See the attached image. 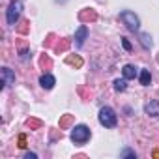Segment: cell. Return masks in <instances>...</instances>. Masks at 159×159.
<instances>
[{"label":"cell","mask_w":159,"mask_h":159,"mask_svg":"<svg viewBox=\"0 0 159 159\" xmlns=\"http://www.w3.org/2000/svg\"><path fill=\"white\" fill-rule=\"evenodd\" d=\"M120 19H122L124 25H125L129 30H133V32H137V30L140 28V21H139V17H137L133 11H129V10L122 11V13H120Z\"/></svg>","instance_id":"3957f363"},{"label":"cell","mask_w":159,"mask_h":159,"mask_svg":"<svg viewBox=\"0 0 159 159\" xmlns=\"http://www.w3.org/2000/svg\"><path fill=\"white\" fill-rule=\"evenodd\" d=\"M122 155H131V157H135V153H133V152H129V150H125V152H124Z\"/></svg>","instance_id":"7402d4cb"},{"label":"cell","mask_w":159,"mask_h":159,"mask_svg":"<svg viewBox=\"0 0 159 159\" xmlns=\"http://www.w3.org/2000/svg\"><path fill=\"white\" fill-rule=\"evenodd\" d=\"M39 84L45 88V90H51L54 84H56V79L52 77V75H49V73H45V75H41L39 77Z\"/></svg>","instance_id":"8992f818"},{"label":"cell","mask_w":159,"mask_h":159,"mask_svg":"<svg viewBox=\"0 0 159 159\" xmlns=\"http://www.w3.org/2000/svg\"><path fill=\"white\" fill-rule=\"evenodd\" d=\"M125 79H116V81H114V88L118 90V92H124L125 90Z\"/></svg>","instance_id":"2e32d148"},{"label":"cell","mask_w":159,"mask_h":159,"mask_svg":"<svg viewBox=\"0 0 159 159\" xmlns=\"http://www.w3.org/2000/svg\"><path fill=\"white\" fill-rule=\"evenodd\" d=\"M122 45H124V49H125V51H131V43H129L125 38H122Z\"/></svg>","instance_id":"ffe728a7"},{"label":"cell","mask_w":159,"mask_h":159,"mask_svg":"<svg viewBox=\"0 0 159 159\" xmlns=\"http://www.w3.org/2000/svg\"><path fill=\"white\" fill-rule=\"evenodd\" d=\"M21 10H23V4L19 2V0H13V2L10 4V8H8V23L10 25H17Z\"/></svg>","instance_id":"277c9868"},{"label":"cell","mask_w":159,"mask_h":159,"mask_svg":"<svg viewBox=\"0 0 159 159\" xmlns=\"http://www.w3.org/2000/svg\"><path fill=\"white\" fill-rule=\"evenodd\" d=\"M54 49H56L58 52H64V51H67V49H69V41H67V39H60V41L56 43V47H54Z\"/></svg>","instance_id":"4fadbf2b"},{"label":"cell","mask_w":159,"mask_h":159,"mask_svg":"<svg viewBox=\"0 0 159 159\" xmlns=\"http://www.w3.org/2000/svg\"><path fill=\"white\" fill-rule=\"evenodd\" d=\"M144 111L148 116H159V103L157 101H148L144 105Z\"/></svg>","instance_id":"9c48e42d"},{"label":"cell","mask_w":159,"mask_h":159,"mask_svg":"<svg viewBox=\"0 0 159 159\" xmlns=\"http://www.w3.org/2000/svg\"><path fill=\"white\" fill-rule=\"evenodd\" d=\"M39 66H41V67H51V58L43 54V56L39 58Z\"/></svg>","instance_id":"e0dca14e"},{"label":"cell","mask_w":159,"mask_h":159,"mask_svg":"<svg viewBox=\"0 0 159 159\" xmlns=\"http://www.w3.org/2000/svg\"><path fill=\"white\" fill-rule=\"evenodd\" d=\"M2 79H4V84H8V86L15 84V75L10 67H2Z\"/></svg>","instance_id":"ba28073f"},{"label":"cell","mask_w":159,"mask_h":159,"mask_svg":"<svg viewBox=\"0 0 159 159\" xmlns=\"http://www.w3.org/2000/svg\"><path fill=\"white\" fill-rule=\"evenodd\" d=\"M79 19H81V23H90V21L98 19V13L94 10H83L81 13H79Z\"/></svg>","instance_id":"52a82bcc"},{"label":"cell","mask_w":159,"mask_h":159,"mask_svg":"<svg viewBox=\"0 0 159 159\" xmlns=\"http://www.w3.org/2000/svg\"><path fill=\"white\" fill-rule=\"evenodd\" d=\"M71 122H73V116H71V114L62 116V120H60V129H66L67 125H71Z\"/></svg>","instance_id":"5bb4252c"},{"label":"cell","mask_w":159,"mask_h":159,"mask_svg":"<svg viewBox=\"0 0 159 159\" xmlns=\"http://www.w3.org/2000/svg\"><path fill=\"white\" fill-rule=\"evenodd\" d=\"M19 148H26V139H25V135L19 137Z\"/></svg>","instance_id":"44dd1931"},{"label":"cell","mask_w":159,"mask_h":159,"mask_svg":"<svg viewBox=\"0 0 159 159\" xmlns=\"http://www.w3.org/2000/svg\"><path fill=\"white\" fill-rule=\"evenodd\" d=\"M139 79H140V84H142V86H150V83H152V75H150L148 69H142Z\"/></svg>","instance_id":"8fae6325"},{"label":"cell","mask_w":159,"mask_h":159,"mask_svg":"<svg viewBox=\"0 0 159 159\" xmlns=\"http://www.w3.org/2000/svg\"><path fill=\"white\" fill-rule=\"evenodd\" d=\"M17 30H19V32H21V34H26V32H28V23H26V21H25V23H23V25H21V26H19V28H17Z\"/></svg>","instance_id":"d6986e66"},{"label":"cell","mask_w":159,"mask_h":159,"mask_svg":"<svg viewBox=\"0 0 159 159\" xmlns=\"http://www.w3.org/2000/svg\"><path fill=\"white\" fill-rule=\"evenodd\" d=\"M90 139V129L86 125H75L71 131V140L75 144H84Z\"/></svg>","instance_id":"7a4b0ae2"},{"label":"cell","mask_w":159,"mask_h":159,"mask_svg":"<svg viewBox=\"0 0 159 159\" xmlns=\"http://www.w3.org/2000/svg\"><path fill=\"white\" fill-rule=\"evenodd\" d=\"M25 157H26V159H36V153H26Z\"/></svg>","instance_id":"603a6c76"},{"label":"cell","mask_w":159,"mask_h":159,"mask_svg":"<svg viewBox=\"0 0 159 159\" xmlns=\"http://www.w3.org/2000/svg\"><path fill=\"white\" fill-rule=\"evenodd\" d=\"M99 122H101V125H105V127L112 129V127L116 125V122H118L116 112H114L111 107H103V109L99 111Z\"/></svg>","instance_id":"6da1fadb"},{"label":"cell","mask_w":159,"mask_h":159,"mask_svg":"<svg viewBox=\"0 0 159 159\" xmlns=\"http://www.w3.org/2000/svg\"><path fill=\"white\" fill-rule=\"evenodd\" d=\"M122 73H124V79H135V77H137V69H135V66H131V64L124 66Z\"/></svg>","instance_id":"30bf717a"},{"label":"cell","mask_w":159,"mask_h":159,"mask_svg":"<svg viewBox=\"0 0 159 159\" xmlns=\"http://www.w3.org/2000/svg\"><path fill=\"white\" fill-rule=\"evenodd\" d=\"M66 62H67L69 66H75V67H81V66H83V58L73 56V54H69V56L66 58Z\"/></svg>","instance_id":"7c38bea8"},{"label":"cell","mask_w":159,"mask_h":159,"mask_svg":"<svg viewBox=\"0 0 159 159\" xmlns=\"http://www.w3.org/2000/svg\"><path fill=\"white\" fill-rule=\"evenodd\" d=\"M26 124H28L30 127H41V122H39V120H36V118H30Z\"/></svg>","instance_id":"ac0fdd59"},{"label":"cell","mask_w":159,"mask_h":159,"mask_svg":"<svg viewBox=\"0 0 159 159\" xmlns=\"http://www.w3.org/2000/svg\"><path fill=\"white\" fill-rule=\"evenodd\" d=\"M140 43L144 45V49H150V47H152V38H150V34H140Z\"/></svg>","instance_id":"9a60e30c"},{"label":"cell","mask_w":159,"mask_h":159,"mask_svg":"<svg viewBox=\"0 0 159 159\" xmlns=\"http://www.w3.org/2000/svg\"><path fill=\"white\" fill-rule=\"evenodd\" d=\"M86 38H88V28H86L84 25H83V26H79L77 32H75V45H77V47H83Z\"/></svg>","instance_id":"5b68a950"}]
</instances>
